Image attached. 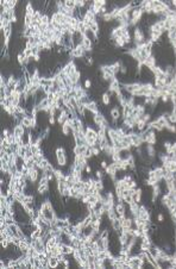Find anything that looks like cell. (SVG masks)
I'll return each mask as SVG.
<instances>
[{
  "label": "cell",
  "mask_w": 176,
  "mask_h": 269,
  "mask_svg": "<svg viewBox=\"0 0 176 269\" xmlns=\"http://www.w3.org/2000/svg\"><path fill=\"white\" fill-rule=\"evenodd\" d=\"M67 149L64 147H58L55 149V157H56V163L60 168L68 167V154Z\"/></svg>",
  "instance_id": "6da1fadb"
},
{
  "label": "cell",
  "mask_w": 176,
  "mask_h": 269,
  "mask_svg": "<svg viewBox=\"0 0 176 269\" xmlns=\"http://www.w3.org/2000/svg\"><path fill=\"white\" fill-rule=\"evenodd\" d=\"M26 131H28V130L24 128V125L21 124V123H17V124L13 126V129H12V132L16 134V136L21 137V138H23V137L25 136Z\"/></svg>",
  "instance_id": "7a4b0ae2"
},
{
  "label": "cell",
  "mask_w": 176,
  "mask_h": 269,
  "mask_svg": "<svg viewBox=\"0 0 176 269\" xmlns=\"http://www.w3.org/2000/svg\"><path fill=\"white\" fill-rule=\"evenodd\" d=\"M50 18H51V20L56 21V23L60 24V25H63L65 23V16L63 13L58 12V11H56V12H54L52 14H50Z\"/></svg>",
  "instance_id": "3957f363"
},
{
  "label": "cell",
  "mask_w": 176,
  "mask_h": 269,
  "mask_svg": "<svg viewBox=\"0 0 176 269\" xmlns=\"http://www.w3.org/2000/svg\"><path fill=\"white\" fill-rule=\"evenodd\" d=\"M81 46L83 47V49L87 51V52H92L93 51V42L88 38L86 35H85V37H83V39H82V42H81Z\"/></svg>",
  "instance_id": "277c9868"
},
{
  "label": "cell",
  "mask_w": 176,
  "mask_h": 269,
  "mask_svg": "<svg viewBox=\"0 0 176 269\" xmlns=\"http://www.w3.org/2000/svg\"><path fill=\"white\" fill-rule=\"evenodd\" d=\"M86 108L89 111V112H92L93 114H96V113H99V112H100V107H99V104L95 101V100H92L89 104L86 105Z\"/></svg>",
  "instance_id": "5b68a950"
},
{
  "label": "cell",
  "mask_w": 176,
  "mask_h": 269,
  "mask_svg": "<svg viewBox=\"0 0 176 269\" xmlns=\"http://www.w3.org/2000/svg\"><path fill=\"white\" fill-rule=\"evenodd\" d=\"M61 133L64 137H70L73 134V129L70 125H68L67 123H64L63 125H61Z\"/></svg>",
  "instance_id": "8992f818"
},
{
  "label": "cell",
  "mask_w": 176,
  "mask_h": 269,
  "mask_svg": "<svg viewBox=\"0 0 176 269\" xmlns=\"http://www.w3.org/2000/svg\"><path fill=\"white\" fill-rule=\"evenodd\" d=\"M100 100H101L102 105H105V106H108V105L112 104V98H111V95H109V93H108L107 91L104 92V93L100 95Z\"/></svg>",
  "instance_id": "52a82bcc"
},
{
  "label": "cell",
  "mask_w": 176,
  "mask_h": 269,
  "mask_svg": "<svg viewBox=\"0 0 176 269\" xmlns=\"http://www.w3.org/2000/svg\"><path fill=\"white\" fill-rule=\"evenodd\" d=\"M123 228L124 229H130V228H135V221L132 217H124L123 220Z\"/></svg>",
  "instance_id": "ba28073f"
},
{
  "label": "cell",
  "mask_w": 176,
  "mask_h": 269,
  "mask_svg": "<svg viewBox=\"0 0 176 269\" xmlns=\"http://www.w3.org/2000/svg\"><path fill=\"white\" fill-rule=\"evenodd\" d=\"M21 124L24 125V128H25L26 130H31V126H32V123H31V113L28 114V116H25V117L23 118V120H21Z\"/></svg>",
  "instance_id": "9c48e42d"
},
{
  "label": "cell",
  "mask_w": 176,
  "mask_h": 269,
  "mask_svg": "<svg viewBox=\"0 0 176 269\" xmlns=\"http://www.w3.org/2000/svg\"><path fill=\"white\" fill-rule=\"evenodd\" d=\"M48 261H49V267L50 268H58L60 261L56 256H49L48 257Z\"/></svg>",
  "instance_id": "30bf717a"
},
{
  "label": "cell",
  "mask_w": 176,
  "mask_h": 269,
  "mask_svg": "<svg viewBox=\"0 0 176 269\" xmlns=\"http://www.w3.org/2000/svg\"><path fill=\"white\" fill-rule=\"evenodd\" d=\"M106 216H107V218L109 219V220H114V219H117L118 218V215H117V211H116V208L114 207H112V208H109L107 212H106Z\"/></svg>",
  "instance_id": "8fae6325"
},
{
  "label": "cell",
  "mask_w": 176,
  "mask_h": 269,
  "mask_svg": "<svg viewBox=\"0 0 176 269\" xmlns=\"http://www.w3.org/2000/svg\"><path fill=\"white\" fill-rule=\"evenodd\" d=\"M64 7H67L69 10H75L76 8L75 0H65V1H64Z\"/></svg>",
  "instance_id": "7c38bea8"
},
{
  "label": "cell",
  "mask_w": 176,
  "mask_h": 269,
  "mask_svg": "<svg viewBox=\"0 0 176 269\" xmlns=\"http://www.w3.org/2000/svg\"><path fill=\"white\" fill-rule=\"evenodd\" d=\"M89 148H91V150H92V152L94 155V157H99V156L101 155V150H100V148H99L98 145H95V147H89Z\"/></svg>",
  "instance_id": "4fadbf2b"
},
{
  "label": "cell",
  "mask_w": 176,
  "mask_h": 269,
  "mask_svg": "<svg viewBox=\"0 0 176 269\" xmlns=\"http://www.w3.org/2000/svg\"><path fill=\"white\" fill-rule=\"evenodd\" d=\"M92 86H93L92 80L89 79V77H87V79L85 80V82H83V87L87 89V91H89V89H92Z\"/></svg>",
  "instance_id": "5bb4252c"
},
{
  "label": "cell",
  "mask_w": 176,
  "mask_h": 269,
  "mask_svg": "<svg viewBox=\"0 0 176 269\" xmlns=\"http://www.w3.org/2000/svg\"><path fill=\"white\" fill-rule=\"evenodd\" d=\"M94 174H95V177H96V179H104V177L106 176V173H105V170H102V169H96Z\"/></svg>",
  "instance_id": "9a60e30c"
},
{
  "label": "cell",
  "mask_w": 176,
  "mask_h": 269,
  "mask_svg": "<svg viewBox=\"0 0 176 269\" xmlns=\"http://www.w3.org/2000/svg\"><path fill=\"white\" fill-rule=\"evenodd\" d=\"M24 54L25 56V59H32V56H34V52H32V49H24L23 51H21Z\"/></svg>",
  "instance_id": "2e32d148"
},
{
  "label": "cell",
  "mask_w": 176,
  "mask_h": 269,
  "mask_svg": "<svg viewBox=\"0 0 176 269\" xmlns=\"http://www.w3.org/2000/svg\"><path fill=\"white\" fill-rule=\"evenodd\" d=\"M85 61H86V66H88V67H92L94 64V59L92 57V56H86Z\"/></svg>",
  "instance_id": "e0dca14e"
},
{
  "label": "cell",
  "mask_w": 176,
  "mask_h": 269,
  "mask_svg": "<svg viewBox=\"0 0 176 269\" xmlns=\"http://www.w3.org/2000/svg\"><path fill=\"white\" fill-rule=\"evenodd\" d=\"M168 121L170 123V124H175V125H176V116L173 114L171 112H170L169 116H168Z\"/></svg>",
  "instance_id": "ac0fdd59"
},
{
  "label": "cell",
  "mask_w": 176,
  "mask_h": 269,
  "mask_svg": "<svg viewBox=\"0 0 176 269\" xmlns=\"http://www.w3.org/2000/svg\"><path fill=\"white\" fill-rule=\"evenodd\" d=\"M85 172H86V174H87V176H89V175H92V173H93V167L88 163L87 166H86V169H85Z\"/></svg>",
  "instance_id": "d6986e66"
},
{
  "label": "cell",
  "mask_w": 176,
  "mask_h": 269,
  "mask_svg": "<svg viewBox=\"0 0 176 269\" xmlns=\"http://www.w3.org/2000/svg\"><path fill=\"white\" fill-rule=\"evenodd\" d=\"M142 119L144 120L145 123H150V121L152 120V114H150V113H145L144 116L142 117Z\"/></svg>",
  "instance_id": "ffe728a7"
},
{
  "label": "cell",
  "mask_w": 176,
  "mask_h": 269,
  "mask_svg": "<svg viewBox=\"0 0 176 269\" xmlns=\"http://www.w3.org/2000/svg\"><path fill=\"white\" fill-rule=\"evenodd\" d=\"M108 164H109V163L107 162V160H106V159H102V160L100 161V168H101V169H104V170H105L106 168L108 167Z\"/></svg>",
  "instance_id": "44dd1931"
},
{
  "label": "cell",
  "mask_w": 176,
  "mask_h": 269,
  "mask_svg": "<svg viewBox=\"0 0 176 269\" xmlns=\"http://www.w3.org/2000/svg\"><path fill=\"white\" fill-rule=\"evenodd\" d=\"M156 220H157V223H163L164 221V215L163 213H157L156 215Z\"/></svg>",
  "instance_id": "7402d4cb"
},
{
  "label": "cell",
  "mask_w": 176,
  "mask_h": 269,
  "mask_svg": "<svg viewBox=\"0 0 176 269\" xmlns=\"http://www.w3.org/2000/svg\"><path fill=\"white\" fill-rule=\"evenodd\" d=\"M48 121H49V125L54 126V125H55V124H56V123H57V119H56V117H49Z\"/></svg>",
  "instance_id": "603a6c76"
},
{
  "label": "cell",
  "mask_w": 176,
  "mask_h": 269,
  "mask_svg": "<svg viewBox=\"0 0 176 269\" xmlns=\"http://www.w3.org/2000/svg\"><path fill=\"white\" fill-rule=\"evenodd\" d=\"M18 20H19V17L17 16V14H14L12 18L10 19V21H11V24H17L18 23Z\"/></svg>",
  "instance_id": "cb8c5ba5"
},
{
  "label": "cell",
  "mask_w": 176,
  "mask_h": 269,
  "mask_svg": "<svg viewBox=\"0 0 176 269\" xmlns=\"http://www.w3.org/2000/svg\"><path fill=\"white\" fill-rule=\"evenodd\" d=\"M171 113L176 116V106H175V107H173V110H171Z\"/></svg>",
  "instance_id": "d4e9b609"
}]
</instances>
